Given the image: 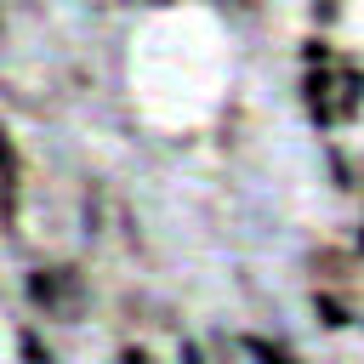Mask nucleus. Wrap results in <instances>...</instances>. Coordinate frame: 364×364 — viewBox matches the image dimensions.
Masks as SVG:
<instances>
[{
  "mask_svg": "<svg viewBox=\"0 0 364 364\" xmlns=\"http://www.w3.org/2000/svg\"><path fill=\"white\" fill-rule=\"evenodd\" d=\"M74 290H80L74 267H34L28 273V301L46 313H74Z\"/></svg>",
  "mask_w": 364,
  "mask_h": 364,
  "instance_id": "f257e3e1",
  "label": "nucleus"
},
{
  "mask_svg": "<svg viewBox=\"0 0 364 364\" xmlns=\"http://www.w3.org/2000/svg\"><path fill=\"white\" fill-rule=\"evenodd\" d=\"M313 313L330 324V330H341V324H353V313H347V301H336L330 290H313Z\"/></svg>",
  "mask_w": 364,
  "mask_h": 364,
  "instance_id": "f03ea898",
  "label": "nucleus"
},
{
  "mask_svg": "<svg viewBox=\"0 0 364 364\" xmlns=\"http://www.w3.org/2000/svg\"><path fill=\"white\" fill-rule=\"evenodd\" d=\"M245 353H250V358H262V364H296L284 347H273V341H262V336H245Z\"/></svg>",
  "mask_w": 364,
  "mask_h": 364,
  "instance_id": "7ed1b4c3",
  "label": "nucleus"
},
{
  "mask_svg": "<svg viewBox=\"0 0 364 364\" xmlns=\"http://www.w3.org/2000/svg\"><path fill=\"white\" fill-rule=\"evenodd\" d=\"M23 358L28 364H51V347H40V336H23Z\"/></svg>",
  "mask_w": 364,
  "mask_h": 364,
  "instance_id": "20e7f679",
  "label": "nucleus"
},
{
  "mask_svg": "<svg viewBox=\"0 0 364 364\" xmlns=\"http://www.w3.org/2000/svg\"><path fill=\"white\" fill-rule=\"evenodd\" d=\"M119 364H154V353H148V347H125V353H119Z\"/></svg>",
  "mask_w": 364,
  "mask_h": 364,
  "instance_id": "39448f33",
  "label": "nucleus"
},
{
  "mask_svg": "<svg viewBox=\"0 0 364 364\" xmlns=\"http://www.w3.org/2000/svg\"><path fill=\"white\" fill-rule=\"evenodd\" d=\"M182 364H199V347L193 341H182Z\"/></svg>",
  "mask_w": 364,
  "mask_h": 364,
  "instance_id": "423d86ee",
  "label": "nucleus"
},
{
  "mask_svg": "<svg viewBox=\"0 0 364 364\" xmlns=\"http://www.w3.org/2000/svg\"><path fill=\"white\" fill-rule=\"evenodd\" d=\"M358 250H364V233H358Z\"/></svg>",
  "mask_w": 364,
  "mask_h": 364,
  "instance_id": "0eeeda50",
  "label": "nucleus"
}]
</instances>
